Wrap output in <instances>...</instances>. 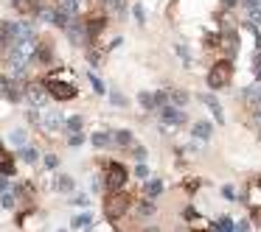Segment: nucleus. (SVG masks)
Returning <instances> with one entry per match:
<instances>
[{
  "mask_svg": "<svg viewBox=\"0 0 261 232\" xmlns=\"http://www.w3.org/2000/svg\"><path fill=\"white\" fill-rule=\"evenodd\" d=\"M129 207H132V196H129V193H121V190H115V193H110V196L104 199V215H107L110 221H118Z\"/></svg>",
  "mask_w": 261,
  "mask_h": 232,
  "instance_id": "nucleus-1",
  "label": "nucleus"
},
{
  "mask_svg": "<svg viewBox=\"0 0 261 232\" xmlns=\"http://www.w3.org/2000/svg\"><path fill=\"white\" fill-rule=\"evenodd\" d=\"M230 78H233V65H230V59H222V62H216L211 67V73H208V87L214 89H222L230 84Z\"/></svg>",
  "mask_w": 261,
  "mask_h": 232,
  "instance_id": "nucleus-2",
  "label": "nucleus"
},
{
  "mask_svg": "<svg viewBox=\"0 0 261 232\" xmlns=\"http://www.w3.org/2000/svg\"><path fill=\"white\" fill-rule=\"evenodd\" d=\"M45 89H48V95H54L57 101L76 98V87H73L70 81H57V78H48V81H45Z\"/></svg>",
  "mask_w": 261,
  "mask_h": 232,
  "instance_id": "nucleus-3",
  "label": "nucleus"
},
{
  "mask_svg": "<svg viewBox=\"0 0 261 232\" xmlns=\"http://www.w3.org/2000/svg\"><path fill=\"white\" fill-rule=\"evenodd\" d=\"M126 182V171L121 162H110L107 165V188H110V193H115L118 188H124Z\"/></svg>",
  "mask_w": 261,
  "mask_h": 232,
  "instance_id": "nucleus-4",
  "label": "nucleus"
},
{
  "mask_svg": "<svg viewBox=\"0 0 261 232\" xmlns=\"http://www.w3.org/2000/svg\"><path fill=\"white\" fill-rule=\"evenodd\" d=\"M40 123H42V129H45L48 134H57L62 126H65V121H62V115H59L57 109H42V115H40Z\"/></svg>",
  "mask_w": 261,
  "mask_h": 232,
  "instance_id": "nucleus-5",
  "label": "nucleus"
},
{
  "mask_svg": "<svg viewBox=\"0 0 261 232\" xmlns=\"http://www.w3.org/2000/svg\"><path fill=\"white\" fill-rule=\"evenodd\" d=\"M23 92L31 98V104H34L37 109H42L45 107V95H48V89H45V84H40V81H31V84H25L23 87Z\"/></svg>",
  "mask_w": 261,
  "mask_h": 232,
  "instance_id": "nucleus-6",
  "label": "nucleus"
},
{
  "mask_svg": "<svg viewBox=\"0 0 261 232\" xmlns=\"http://www.w3.org/2000/svg\"><path fill=\"white\" fill-rule=\"evenodd\" d=\"M160 121H163V126H169V129L171 126H180V123H185V112L166 104V107L160 109Z\"/></svg>",
  "mask_w": 261,
  "mask_h": 232,
  "instance_id": "nucleus-7",
  "label": "nucleus"
},
{
  "mask_svg": "<svg viewBox=\"0 0 261 232\" xmlns=\"http://www.w3.org/2000/svg\"><path fill=\"white\" fill-rule=\"evenodd\" d=\"M222 51H225L227 56H233L239 51V36L230 25H225V31H222Z\"/></svg>",
  "mask_w": 261,
  "mask_h": 232,
  "instance_id": "nucleus-8",
  "label": "nucleus"
},
{
  "mask_svg": "<svg viewBox=\"0 0 261 232\" xmlns=\"http://www.w3.org/2000/svg\"><path fill=\"white\" fill-rule=\"evenodd\" d=\"M14 9L20 11L23 17H34L40 11V0H14Z\"/></svg>",
  "mask_w": 261,
  "mask_h": 232,
  "instance_id": "nucleus-9",
  "label": "nucleus"
},
{
  "mask_svg": "<svg viewBox=\"0 0 261 232\" xmlns=\"http://www.w3.org/2000/svg\"><path fill=\"white\" fill-rule=\"evenodd\" d=\"M200 101H202V104H205L211 112H214V118H216L219 123L225 121V112H222V107H219V101H216L214 95H208V92H205V95H200Z\"/></svg>",
  "mask_w": 261,
  "mask_h": 232,
  "instance_id": "nucleus-10",
  "label": "nucleus"
},
{
  "mask_svg": "<svg viewBox=\"0 0 261 232\" xmlns=\"http://www.w3.org/2000/svg\"><path fill=\"white\" fill-rule=\"evenodd\" d=\"M57 6V14H65V17H76V3L79 0H51Z\"/></svg>",
  "mask_w": 261,
  "mask_h": 232,
  "instance_id": "nucleus-11",
  "label": "nucleus"
},
{
  "mask_svg": "<svg viewBox=\"0 0 261 232\" xmlns=\"http://www.w3.org/2000/svg\"><path fill=\"white\" fill-rule=\"evenodd\" d=\"M104 22H107L104 20V14H93V17H87V36H90V42L96 39V34L104 28Z\"/></svg>",
  "mask_w": 261,
  "mask_h": 232,
  "instance_id": "nucleus-12",
  "label": "nucleus"
},
{
  "mask_svg": "<svg viewBox=\"0 0 261 232\" xmlns=\"http://www.w3.org/2000/svg\"><path fill=\"white\" fill-rule=\"evenodd\" d=\"M65 31H68V36L76 45L84 42V31H81V25H79V20H76V17H70V22H68V28H65Z\"/></svg>",
  "mask_w": 261,
  "mask_h": 232,
  "instance_id": "nucleus-13",
  "label": "nucleus"
},
{
  "mask_svg": "<svg viewBox=\"0 0 261 232\" xmlns=\"http://www.w3.org/2000/svg\"><path fill=\"white\" fill-rule=\"evenodd\" d=\"M17 84H14L12 78H0V95H6V98H12V101H17L20 98V92H17Z\"/></svg>",
  "mask_w": 261,
  "mask_h": 232,
  "instance_id": "nucleus-14",
  "label": "nucleus"
},
{
  "mask_svg": "<svg viewBox=\"0 0 261 232\" xmlns=\"http://www.w3.org/2000/svg\"><path fill=\"white\" fill-rule=\"evenodd\" d=\"M14 171H17V168H14V160L9 154H3L0 157V177L9 179V177H14Z\"/></svg>",
  "mask_w": 261,
  "mask_h": 232,
  "instance_id": "nucleus-15",
  "label": "nucleus"
},
{
  "mask_svg": "<svg viewBox=\"0 0 261 232\" xmlns=\"http://www.w3.org/2000/svg\"><path fill=\"white\" fill-rule=\"evenodd\" d=\"M166 95H169V101H171L169 107H177V109H180L182 104L188 101V92H185V89H169Z\"/></svg>",
  "mask_w": 261,
  "mask_h": 232,
  "instance_id": "nucleus-16",
  "label": "nucleus"
},
{
  "mask_svg": "<svg viewBox=\"0 0 261 232\" xmlns=\"http://www.w3.org/2000/svg\"><path fill=\"white\" fill-rule=\"evenodd\" d=\"M211 123H205V121H200V123H194V137H200V140H208L211 137Z\"/></svg>",
  "mask_w": 261,
  "mask_h": 232,
  "instance_id": "nucleus-17",
  "label": "nucleus"
},
{
  "mask_svg": "<svg viewBox=\"0 0 261 232\" xmlns=\"http://www.w3.org/2000/svg\"><path fill=\"white\" fill-rule=\"evenodd\" d=\"M90 143L93 145H99V148H107V145L113 143V134H107V132H96L90 137Z\"/></svg>",
  "mask_w": 261,
  "mask_h": 232,
  "instance_id": "nucleus-18",
  "label": "nucleus"
},
{
  "mask_svg": "<svg viewBox=\"0 0 261 232\" xmlns=\"http://www.w3.org/2000/svg\"><path fill=\"white\" fill-rule=\"evenodd\" d=\"M113 140H115L118 145H132V134L126 132V129H118V132L113 134Z\"/></svg>",
  "mask_w": 261,
  "mask_h": 232,
  "instance_id": "nucleus-19",
  "label": "nucleus"
},
{
  "mask_svg": "<svg viewBox=\"0 0 261 232\" xmlns=\"http://www.w3.org/2000/svg\"><path fill=\"white\" fill-rule=\"evenodd\" d=\"M160 190H163V182H160V179L146 182V196H160Z\"/></svg>",
  "mask_w": 261,
  "mask_h": 232,
  "instance_id": "nucleus-20",
  "label": "nucleus"
},
{
  "mask_svg": "<svg viewBox=\"0 0 261 232\" xmlns=\"http://www.w3.org/2000/svg\"><path fill=\"white\" fill-rule=\"evenodd\" d=\"M37 59H40V62H48V59H51V45H45V42L37 45Z\"/></svg>",
  "mask_w": 261,
  "mask_h": 232,
  "instance_id": "nucleus-21",
  "label": "nucleus"
},
{
  "mask_svg": "<svg viewBox=\"0 0 261 232\" xmlns=\"http://www.w3.org/2000/svg\"><path fill=\"white\" fill-rule=\"evenodd\" d=\"M236 227H233V218H219L216 221V232H233Z\"/></svg>",
  "mask_w": 261,
  "mask_h": 232,
  "instance_id": "nucleus-22",
  "label": "nucleus"
},
{
  "mask_svg": "<svg viewBox=\"0 0 261 232\" xmlns=\"http://www.w3.org/2000/svg\"><path fill=\"white\" fill-rule=\"evenodd\" d=\"M65 129H68L70 134H79V129H81V118H68V121H65Z\"/></svg>",
  "mask_w": 261,
  "mask_h": 232,
  "instance_id": "nucleus-23",
  "label": "nucleus"
},
{
  "mask_svg": "<svg viewBox=\"0 0 261 232\" xmlns=\"http://www.w3.org/2000/svg\"><path fill=\"white\" fill-rule=\"evenodd\" d=\"M138 98H141V104H143L146 109H158V104H155V95H149V92H141Z\"/></svg>",
  "mask_w": 261,
  "mask_h": 232,
  "instance_id": "nucleus-24",
  "label": "nucleus"
},
{
  "mask_svg": "<svg viewBox=\"0 0 261 232\" xmlns=\"http://www.w3.org/2000/svg\"><path fill=\"white\" fill-rule=\"evenodd\" d=\"M247 20H250V25L261 28V9H250L247 11Z\"/></svg>",
  "mask_w": 261,
  "mask_h": 232,
  "instance_id": "nucleus-25",
  "label": "nucleus"
},
{
  "mask_svg": "<svg viewBox=\"0 0 261 232\" xmlns=\"http://www.w3.org/2000/svg\"><path fill=\"white\" fill-rule=\"evenodd\" d=\"M12 143L23 148V145H25V129H14V132H12Z\"/></svg>",
  "mask_w": 261,
  "mask_h": 232,
  "instance_id": "nucleus-26",
  "label": "nucleus"
},
{
  "mask_svg": "<svg viewBox=\"0 0 261 232\" xmlns=\"http://www.w3.org/2000/svg\"><path fill=\"white\" fill-rule=\"evenodd\" d=\"M107 3V9L113 11V14H121L124 11V0H104Z\"/></svg>",
  "mask_w": 261,
  "mask_h": 232,
  "instance_id": "nucleus-27",
  "label": "nucleus"
},
{
  "mask_svg": "<svg viewBox=\"0 0 261 232\" xmlns=\"http://www.w3.org/2000/svg\"><path fill=\"white\" fill-rule=\"evenodd\" d=\"M138 213H141V215H152V213H155V204H152V201H141V204H138Z\"/></svg>",
  "mask_w": 261,
  "mask_h": 232,
  "instance_id": "nucleus-28",
  "label": "nucleus"
},
{
  "mask_svg": "<svg viewBox=\"0 0 261 232\" xmlns=\"http://www.w3.org/2000/svg\"><path fill=\"white\" fill-rule=\"evenodd\" d=\"M90 221H93V215L90 213H84V215H76V218H73V227H87Z\"/></svg>",
  "mask_w": 261,
  "mask_h": 232,
  "instance_id": "nucleus-29",
  "label": "nucleus"
},
{
  "mask_svg": "<svg viewBox=\"0 0 261 232\" xmlns=\"http://www.w3.org/2000/svg\"><path fill=\"white\" fill-rule=\"evenodd\" d=\"M20 154H23L25 162H37V154H40V151H37V148H23Z\"/></svg>",
  "mask_w": 261,
  "mask_h": 232,
  "instance_id": "nucleus-30",
  "label": "nucleus"
},
{
  "mask_svg": "<svg viewBox=\"0 0 261 232\" xmlns=\"http://www.w3.org/2000/svg\"><path fill=\"white\" fill-rule=\"evenodd\" d=\"M57 185H59V190H65V193H68V190H73V179H70V177H59Z\"/></svg>",
  "mask_w": 261,
  "mask_h": 232,
  "instance_id": "nucleus-31",
  "label": "nucleus"
},
{
  "mask_svg": "<svg viewBox=\"0 0 261 232\" xmlns=\"http://www.w3.org/2000/svg\"><path fill=\"white\" fill-rule=\"evenodd\" d=\"M132 157H135L138 162H143V160H146V148H143V145H132Z\"/></svg>",
  "mask_w": 261,
  "mask_h": 232,
  "instance_id": "nucleus-32",
  "label": "nucleus"
},
{
  "mask_svg": "<svg viewBox=\"0 0 261 232\" xmlns=\"http://www.w3.org/2000/svg\"><path fill=\"white\" fill-rule=\"evenodd\" d=\"M110 101H113L115 107H124V104H126V98L121 95V92H113V95H110Z\"/></svg>",
  "mask_w": 261,
  "mask_h": 232,
  "instance_id": "nucleus-33",
  "label": "nucleus"
},
{
  "mask_svg": "<svg viewBox=\"0 0 261 232\" xmlns=\"http://www.w3.org/2000/svg\"><path fill=\"white\" fill-rule=\"evenodd\" d=\"M90 84H93V89H96V92H104V84H101V78L90 76Z\"/></svg>",
  "mask_w": 261,
  "mask_h": 232,
  "instance_id": "nucleus-34",
  "label": "nucleus"
},
{
  "mask_svg": "<svg viewBox=\"0 0 261 232\" xmlns=\"http://www.w3.org/2000/svg\"><path fill=\"white\" fill-rule=\"evenodd\" d=\"M3 207H14V193H3Z\"/></svg>",
  "mask_w": 261,
  "mask_h": 232,
  "instance_id": "nucleus-35",
  "label": "nucleus"
},
{
  "mask_svg": "<svg viewBox=\"0 0 261 232\" xmlns=\"http://www.w3.org/2000/svg\"><path fill=\"white\" fill-rule=\"evenodd\" d=\"M135 177H138V179H146V177H149L146 165H138V168H135Z\"/></svg>",
  "mask_w": 261,
  "mask_h": 232,
  "instance_id": "nucleus-36",
  "label": "nucleus"
},
{
  "mask_svg": "<svg viewBox=\"0 0 261 232\" xmlns=\"http://www.w3.org/2000/svg\"><path fill=\"white\" fill-rule=\"evenodd\" d=\"M222 196H225V199H230V201H233V188H230V185H225V188H222Z\"/></svg>",
  "mask_w": 261,
  "mask_h": 232,
  "instance_id": "nucleus-37",
  "label": "nucleus"
},
{
  "mask_svg": "<svg viewBox=\"0 0 261 232\" xmlns=\"http://www.w3.org/2000/svg\"><path fill=\"white\" fill-rule=\"evenodd\" d=\"M247 9H261V0H244Z\"/></svg>",
  "mask_w": 261,
  "mask_h": 232,
  "instance_id": "nucleus-38",
  "label": "nucleus"
},
{
  "mask_svg": "<svg viewBox=\"0 0 261 232\" xmlns=\"http://www.w3.org/2000/svg\"><path fill=\"white\" fill-rule=\"evenodd\" d=\"M81 140H84V137H81V132L79 134H70V145H79Z\"/></svg>",
  "mask_w": 261,
  "mask_h": 232,
  "instance_id": "nucleus-39",
  "label": "nucleus"
},
{
  "mask_svg": "<svg viewBox=\"0 0 261 232\" xmlns=\"http://www.w3.org/2000/svg\"><path fill=\"white\" fill-rule=\"evenodd\" d=\"M45 165H48V168H57V157L48 154V157H45Z\"/></svg>",
  "mask_w": 261,
  "mask_h": 232,
  "instance_id": "nucleus-40",
  "label": "nucleus"
},
{
  "mask_svg": "<svg viewBox=\"0 0 261 232\" xmlns=\"http://www.w3.org/2000/svg\"><path fill=\"white\" fill-rule=\"evenodd\" d=\"M256 73H259V78H261V51H259V56H256Z\"/></svg>",
  "mask_w": 261,
  "mask_h": 232,
  "instance_id": "nucleus-41",
  "label": "nucleus"
},
{
  "mask_svg": "<svg viewBox=\"0 0 261 232\" xmlns=\"http://www.w3.org/2000/svg\"><path fill=\"white\" fill-rule=\"evenodd\" d=\"M135 17H138V22H143V9L141 6H135Z\"/></svg>",
  "mask_w": 261,
  "mask_h": 232,
  "instance_id": "nucleus-42",
  "label": "nucleus"
},
{
  "mask_svg": "<svg viewBox=\"0 0 261 232\" xmlns=\"http://www.w3.org/2000/svg\"><path fill=\"white\" fill-rule=\"evenodd\" d=\"M253 115H256V123L261 126V107H256V109H253Z\"/></svg>",
  "mask_w": 261,
  "mask_h": 232,
  "instance_id": "nucleus-43",
  "label": "nucleus"
},
{
  "mask_svg": "<svg viewBox=\"0 0 261 232\" xmlns=\"http://www.w3.org/2000/svg\"><path fill=\"white\" fill-rule=\"evenodd\" d=\"M253 218H256V221L261 224V207H256V210H253Z\"/></svg>",
  "mask_w": 261,
  "mask_h": 232,
  "instance_id": "nucleus-44",
  "label": "nucleus"
},
{
  "mask_svg": "<svg viewBox=\"0 0 261 232\" xmlns=\"http://www.w3.org/2000/svg\"><path fill=\"white\" fill-rule=\"evenodd\" d=\"M222 3H225V6H233V3H236V0H222Z\"/></svg>",
  "mask_w": 261,
  "mask_h": 232,
  "instance_id": "nucleus-45",
  "label": "nucleus"
},
{
  "mask_svg": "<svg viewBox=\"0 0 261 232\" xmlns=\"http://www.w3.org/2000/svg\"><path fill=\"white\" fill-rule=\"evenodd\" d=\"M0 157H3V145H0Z\"/></svg>",
  "mask_w": 261,
  "mask_h": 232,
  "instance_id": "nucleus-46",
  "label": "nucleus"
},
{
  "mask_svg": "<svg viewBox=\"0 0 261 232\" xmlns=\"http://www.w3.org/2000/svg\"><path fill=\"white\" fill-rule=\"evenodd\" d=\"M146 232H155V230H146Z\"/></svg>",
  "mask_w": 261,
  "mask_h": 232,
  "instance_id": "nucleus-47",
  "label": "nucleus"
}]
</instances>
